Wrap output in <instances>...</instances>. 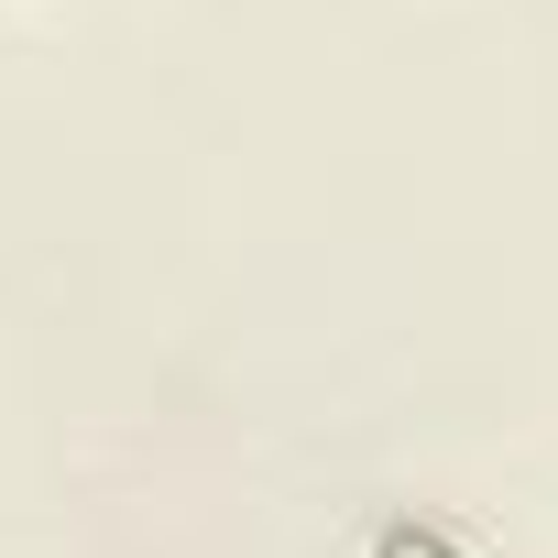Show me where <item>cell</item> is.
<instances>
[{
    "label": "cell",
    "instance_id": "6da1fadb",
    "mask_svg": "<svg viewBox=\"0 0 558 558\" xmlns=\"http://www.w3.org/2000/svg\"><path fill=\"white\" fill-rule=\"evenodd\" d=\"M0 12H12V23H45V12H66V0H0Z\"/></svg>",
    "mask_w": 558,
    "mask_h": 558
}]
</instances>
